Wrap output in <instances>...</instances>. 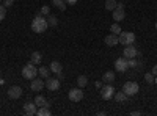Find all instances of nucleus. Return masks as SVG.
Segmentation results:
<instances>
[{
    "label": "nucleus",
    "instance_id": "3",
    "mask_svg": "<svg viewBox=\"0 0 157 116\" xmlns=\"http://www.w3.org/2000/svg\"><path fill=\"white\" fill-rule=\"evenodd\" d=\"M118 39H120V44L123 46H129L135 43V35L132 32H121L118 35Z\"/></svg>",
    "mask_w": 157,
    "mask_h": 116
},
{
    "label": "nucleus",
    "instance_id": "9",
    "mask_svg": "<svg viewBox=\"0 0 157 116\" xmlns=\"http://www.w3.org/2000/svg\"><path fill=\"white\" fill-rule=\"evenodd\" d=\"M46 88L49 89V91H57V89L60 88V80L55 79V77H49V79H46Z\"/></svg>",
    "mask_w": 157,
    "mask_h": 116
},
{
    "label": "nucleus",
    "instance_id": "40",
    "mask_svg": "<svg viewBox=\"0 0 157 116\" xmlns=\"http://www.w3.org/2000/svg\"><path fill=\"white\" fill-rule=\"evenodd\" d=\"M0 2H3V0H0Z\"/></svg>",
    "mask_w": 157,
    "mask_h": 116
},
{
    "label": "nucleus",
    "instance_id": "28",
    "mask_svg": "<svg viewBox=\"0 0 157 116\" xmlns=\"http://www.w3.org/2000/svg\"><path fill=\"white\" fill-rule=\"evenodd\" d=\"M5 17H6V6L0 5V21H3Z\"/></svg>",
    "mask_w": 157,
    "mask_h": 116
},
{
    "label": "nucleus",
    "instance_id": "24",
    "mask_svg": "<svg viewBox=\"0 0 157 116\" xmlns=\"http://www.w3.org/2000/svg\"><path fill=\"white\" fill-rule=\"evenodd\" d=\"M47 24H49V27H57V25H58V19L55 17V16H52V14H49L47 17Z\"/></svg>",
    "mask_w": 157,
    "mask_h": 116
},
{
    "label": "nucleus",
    "instance_id": "38",
    "mask_svg": "<svg viewBox=\"0 0 157 116\" xmlns=\"http://www.w3.org/2000/svg\"><path fill=\"white\" fill-rule=\"evenodd\" d=\"M154 83H155V85H157V75H155V80H154Z\"/></svg>",
    "mask_w": 157,
    "mask_h": 116
},
{
    "label": "nucleus",
    "instance_id": "12",
    "mask_svg": "<svg viewBox=\"0 0 157 116\" xmlns=\"http://www.w3.org/2000/svg\"><path fill=\"white\" fill-rule=\"evenodd\" d=\"M36 111H38V107H36L35 102H25L24 104V113L25 114L33 116V114H36Z\"/></svg>",
    "mask_w": 157,
    "mask_h": 116
},
{
    "label": "nucleus",
    "instance_id": "19",
    "mask_svg": "<svg viewBox=\"0 0 157 116\" xmlns=\"http://www.w3.org/2000/svg\"><path fill=\"white\" fill-rule=\"evenodd\" d=\"M38 74H39V77H41V79H49V77H50V68L47 66H41V68H39L38 69Z\"/></svg>",
    "mask_w": 157,
    "mask_h": 116
},
{
    "label": "nucleus",
    "instance_id": "23",
    "mask_svg": "<svg viewBox=\"0 0 157 116\" xmlns=\"http://www.w3.org/2000/svg\"><path fill=\"white\" fill-rule=\"evenodd\" d=\"M77 85H78V88L86 86V85H88V79H86L85 75H78V77H77Z\"/></svg>",
    "mask_w": 157,
    "mask_h": 116
},
{
    "label": "nucleus",
    "instance_id": "18",
    "mask_svg": "<svg viewBox=\"0 0 157 116\" xmlns=\"http://www.w3.org/2000/svg\"><path fill=\"white\" fill-rule=\"evenodd\" d=\"M41 60H43V54L41 52H33L30 55V63H33L35 66L36 64H41Z\"/></svg>",
    "mask_w": 157,
    "mask_h": 116
},
{
    "label": "nucleus",
    "instance_id": "33",
    "mask_svg": "<svg viewBox=\"0 0 157 116\" xmlns=\"http://www.w3.org/2000/svg\"><path fill=\"white\" fill-rule=\"evenodd\" d=\"M151 72H152V75H154V77L157 75V64H155V66L152 68V71H151Z\"/></svg>",
    "mask_w": 157,
    "mask_h": 116
},
{
    "label": "nucleus",
    "instance_id": "22",
    "mask_svg": "<svg viewBox=\"0 0 157 116\" xmlns=\"http://www.w3.org/2000/svg\"><path fill=\"white\" fill-rule=\"evenodd\" d=\"M52 5H54L55 8H58L60 11H64V9H66V3H64L63 2V0H52Z\"/></svg>",
    "mask_w": 157,
    "mask_h": 116
},
{
    "label": "nucleus",
    "instance_id": "11",
    "mask_svg": "<svg viewBox=\"0 0 157 116\" xmlns=\"http://www.w3.org/2000/svg\"><path fill=\"white\" fill-rule=\"evenodd\" d=\"M8 97L10 99H13V100H16V99H19L21 96H22V88L21 86H17V85H14V86H11L10 89H8Z\"/></svg>",
    "mask_w": 157,
    "mask_h": 116
},
{
    "label": "nucleus",
    "instance_id": "26",
    "mask_svg": "<svg viewBox=\"0 0 157 116\" xmlns=\"http://www.w3.org/2000/svg\"><path fill=\"white\" fill-rule=\"evenodd\" d=\"M145 80H146V83H148V85H154L155 77L152 75V72H148V74H145Z\"/></svg>",
    "mask_w": 157,
    "mask_h": 116
},
{
    "label": "nucleus",
    "instance_id": "34",
    "mask_svg": "<svg viewBox=\"0 0 157 116\" xmlns=\"http://www.w3.org/2000/svg\"><path fill=\"white\" fill-rule=\"evenodd\" d=\"M141 114V111H132L130 113V116H140Z\"/></svg>",
    "mask_w": 157,
    "mask_h": 116
},
{
    "label": "nucleus",
    "instance_id": "32",
    "mask_svg": "<svg viewBox=\"0 0 157 116\" xmlns=\"http://www.w3.org/2000/svg\"><path fill=\"white\" fill-rule=\"evenodd\" d=\"M63 2L66 3V5H75V3H77V0H63Z\"/></svg>",
    "mask_w": 157,
    "mask_h": 116
},
{
    "label": "nucleus",
    "instance_id": "7",
    "mask_svg": "<svg viewBox=\"0 0 157 116\" xmlns=\"http://www.w3.org/2000/svg\"><path fill=\"white\" fill-rule=\"evenodd\" d=\"M115 68L118 72H126L129 69V61L126 57H121V58H116L115 60Z\"/></svg>",
    "mask_w": 157,
    "mask_h": 116
},
{
    "label": "nucleus",
    "instance_id": "1",
    "mask_svg": "<svg viewBox=\"0 0 157 116\" xmlns=\"http://www.w3.org/2000/svg\"><path fill=\"white\" fill-rule=\"evenodd\" d=\"M47 28H49L47 19L43 17L41 13H38V14L33 17V21H32V30H33L35 33H44Z\"/></svg>",
    "mask_w": 157,
    "mask_h": 116
},
{
    "label": "nucleus",
    "instance_id": "27",
    "mask_svg": "<svg viewBox=\"0 0 157 116\" xmlns=\"http://www.w3.org/2000/svg\"><path fill=\"white\" fill-rule=\"evenodd\" d=\"M110 32H112V33H115V35H120L123 30H121V27H120L118 24H113L112 27H110Z\"/></svg>",
    "mask_w": 157,
    "mask_h": 116
},
{
    "label": "nucleus",
    "instance_id": "6",
    "mask_svg": "<svg viewBox=\"0 0 157 116\" xmlns=\"http://www.w3.org/2000/svg\"><path fill=\"white\" fill-rule=\"evenodd\" d=\"M123 55L129 60V58H135V57H138V55H141L138 50L135 49V46L134 44H129V46H124V50H123Z\"/></svg>",
    "mask_w": 157,
    "mask_h": 116
},
{
    "label": "nucleus",
    "instance_id": "36",
    "mask_svg": "<svg viewBox=\"0 0 157 116\" xmlns=\"http://www.w3.org/2000/svg\"><path fill=\"white\" fill-rule=\"evenodd\" d=\"M116 6H120V8H124V6H126V5H124V3H123V2H118V5H116Z\"/></svg>",
    "mask_w": 157,
    "mask_h": 116
},
{
    "label": "nucleus",
    "instance_id": "4",
    "mask_svg": "<svg viewBox=\"0 0 157 116\" xmlns=\"http://www.w3.org/2000/svg\"><path fill=\"white\" fill-rule=\"evenodd\" d=\"M138 89H140V86H138L137 82H126V83L123 85V91H124L127 96H135V94L138 93Z\"/></svg>",
    "mask_w": 157,
    "mask_h": 116
},
{
    "label": "nucleus",
    "instance_id": "30",
    "mask_svg": "<svg viewBox=\"0 0 157 116\" xmlns=\"http://www.w3.org/2000/svg\"><path fill=\"white\" fill-rule=\"evenodd\" d=\"M127 61H129V68H135L137 66V60L135 58H129Z\"/></svg>",
    "mask_w": 157,
    "mask_h": 116
},
{
    "label": "nucleus",
    "instance_id": "35",
    "mask_svg": "<svg viewBox=\"0 0 157 116\" xmlns=\"http://www.w3.org/2000/svg\"><path fill=\"white\" fill-rule=\"evenodd\" d=\"M57 75H58V77H57L58 80H63V79H64V75H63V72H60V74H57Z\"/></svg>",
    "mask_w": 157,
    "mask_h": 116
},
{
    "label": "nucleus",
    "instance_id": "13",
    "mask_svg": "<svg viewBox=\"0 0 157 116\" xmlns=\"http://www.w3.org/2000/svg\"><path fill=\"white\" fill-rule=\"evenodd\" d=\"M113 19H115V22H121V21H124V19H126V11H124V8L116 6V8L113 9Z\"/></svg>",
    "mask_w": 157,
    "mask_h": 116
},
{
    "label": "nucleus",
    "instance_id": "15",
    "mask_svg": "<svg viewBox=\"0 0 157 116\" xmlns=\"http://www.w3.org/2000/svg\"><path fill=\"white\" fill-rule=\"evenodd\" d=\"M35 104H36V107L39 108V107H49V102H47V99L43 96V94H38L36 97H35Z\"/></svg>",
    "mask_w": 157,
    "mask_h": 116
},
{
    "label": "nucleus",
    "instance_id": "25",
    "mask_svg": "<svg viewBox=\"0 0 157 116\" xmlns=\"http://www.w3.org/2000/svg\"><path fill=\"white\" fill-rule=\"evenodd\" d=\"M116 5H118V2H116V0H107V2H105V9H109V11H113V9L116 8Z\"/></svg>",
    "mask_w": 157,
    "mask_h": 116
},
{
    "label": "nucleus",
    "instance_id": "39",
    "mask_svg": "<svg viewBox=\"0 0 157 116\" xmlns=\"http://www.w3.org/2000/svg\"><path fill=\"white\" fill-rule=\"evenodd\" d=\"M155 28H157V22H155Z\"/></svg>",
    "mask_w": 157,
    "mask_h": 116
},
{
    "label": "nucleus",
    "instance_id": "16",
    "mask_svg": "<svg viewBox=\"0 0 157 116\" xmlns=\"http://www.w3.org/2000/svg\"><path fill=\"white\" fill-rule=\"evenodd\" d=\"M49 68H50V72H54V74L63 72V66H61L60 61H52V63L49 64Z\"/></svg>",
    "mask_w": 157,
    "mask_h": 116
},
{
    "label": "nucleus",
    "instance_id": "31",
    "mask_svg": "<svg viewBox=\"0 0 157 116\" xmlns=\"http://www.w3.org/2000/svg\"><path fill=\"white\" fill-rule=\"evenodd\" d=\"M3 5H5L6 8H11L13 5H14V0H3Z\"/></svg>",
    "mask_w": 157,
    "mask_h": 116
},
{
    "label": "nucleus",
    "instance_id": "5",
    "mask_svg": "<svg viewBox=\"0 0 157 116\" xmlns=\"http://www.w3.org/2000/svg\"><path fill=\"white\" fill-rule=\"evenodd\" d=\"M101 96H102L104 100H110V99L115 96V88H113V85H112V83H107L105 86L101 89Z\"/></svg>",
    "mask_w": 157,
    "mask_h": 116
},
{
    "label": "nucleus",
    "instance_id": "8",
    "mask_svg": "<svg viewBox=\"0 0 157 116\" xmlns=\"http://www.w3.org/2000/svg\"><path fill=\"white\" fill-rule=\"evenodd\" d=\"M68 97H69V100H72V102H80L82 99H83V91L80 88H72L71 91L68 93Z\"/></svg>",
    "mask_w": 157,
    "mask_h": 116
},
{
    "label": "nucleus",
    "instance_id": "29",
    "mask_svg": "<svg viewBox=\"0 0 157 116\" xmlns=\"http://www.w3.org/2000/svg\"><path fill=\"white\" fill-rule=\"evenodd\" d=\"M41 14H43V16H49V14H50V6H47V5L43 6V8H41Z\"/></svg>",
    "mask_w": 157,
    "mask_h": 116
},
{
    "label": "nucleus",
    "instance_id": "37",
    "mask_svg": "<svg viewBox=\"0 0 157 116\" xmlns=\"http://www.w3.org/2000/svg\"><path fill=\"white\" fill-rule=\"evenodd\" d=\"M96 88H102V82H96Z\"/></svg>",
    "mask_w": 157,
    "mask_h": 116
},
{
    "label": "nucleus",
    "instance_id": "14",
    "mask_svg": "<svg viewBox=\"0 0 157 116\" xmlns=\"http://www.w3.org/2000/svg\"><path fill=\"white\" fill-rule=\"evenodd\" d=\"M104 43H105L109 47H113V46H116V44H120V39H118V35L110 33V35H107V36H105Z\"/></svg>",
    "mask_w": 157,
    "mask_h": 116
},
{
    "label": "nucleus",
    "instance_id": "17",
    "mask_svg": "<svg viewBox=\"0 0 157 116\" xmlns=\"http://www.w3.org/2000/svg\"><path fill=\"white\" fill-rule=\"evenodd\" d=\"M102 80H104V83H113V82H115V72H113V71H107V72H104Z\"/></svg>",
    "mask_w": 157,
    "mask_h": 116
},
{
    "label": "nucleus",
    "instance_id": "10",
    "mask_svg": "<svg viewBox=\"0 0 157 116\" xmlns=\"http://www.w3.org/2000/svg\"><path fill=\"white\" fill-rule=\"evenodd\" d=\"M44 86L46 85L41 80V77H39V79H36V77H35V79L32 80V83H30V89H32V91H35V93H41Z\"/></svg>",
    "mask_w": 157,
    "mask_h": 116
},
{
    "label": "nucleus",
    "instance_id": "21",
    "mask_svg": "<svg viewBox=\"0 0 157 116\" xmlns=\"http://www.w3.org/2000/svg\"><path fill=\"white\" fill-rule=\"evenodd\" d=\"M36 114H38V116H50L52 111H50L49 107H39L38 111H36Z\"/></svg>",
    "mask_w": 157,
    "mask_h": 116
},
{
    "label": "nucleus",
    "instance_id": "2",
    "mask_svg": "<svg viewBox=\"0 0 157 116\" xmlns=\"http://www.w3.org/2000/svg\"><path fill=\"white\" fill-rule=\"evenodd\" d=\"M36 75H38V68H35L33 63H29L22 68V77L25 80H33Z\"/></svg>",
    "mask_w": 157,
    "mask_h": 116
},
{
    "label": "nucleus",
    "instance_id": "20",
    "mask_svg": "<svg viewBox=\"0 0 157 116\" xmlns=\"http://www.w3.org/2000/svg\"><path fill=\"white\" fill-rule=\"evenodd\" d=\"M113 97L116 99V102H126L129 96H127L124 91H115V96H113Z\"/></svg>",
    "mask_w": 157,
    "mask_h": 116
}]
</instances>
